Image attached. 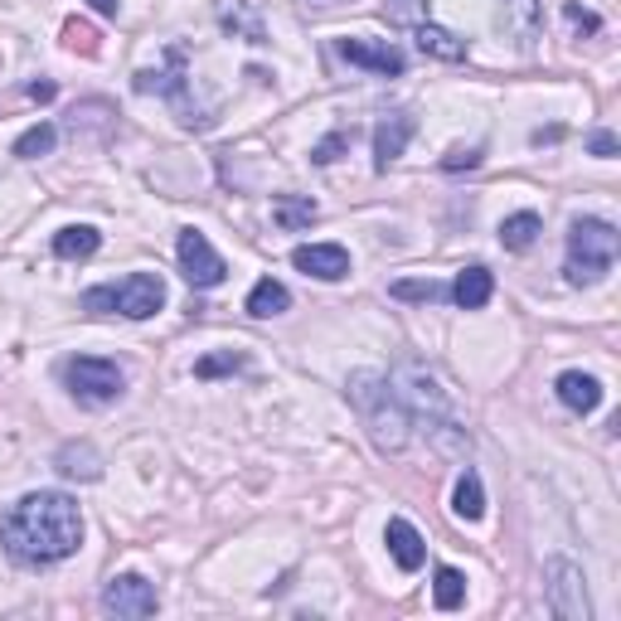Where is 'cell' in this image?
<instances>
[{"label":"cell","mask_w":621,"mask_h":621,"mask_svg":"<svg viewBox=\"0 0 621 621\" xmlns=\"http://www.w3.org/2000/svg\"><path fill=\"white\" fill-rule=\"evenodd\" d=\"M175 253H180V273H185V281H189L195 291H209V287H219V281L229 277L223 257L214 253V243H209L199 229H180Z\"/></svg>","instance_id":"30bf717a"},{"label":"cell","mask_w":621,"mask_h":621,"mask_svg":"<svg viewBox=\"0 0 621 621\" xmlns=\"http://www.w3.org/2000/svg\"><path fill=\"white\" fill-rule=\"evenodd\" d=\"M621 253V233L607 219H573L568 229V263H563V277L568 287H593L612 273Z\"/></svg>","instance_id":"5b68a950"},{"label":"cell","mask_w":621,"mask_h":621,"mask_svg":"<svg viewBox=\"0 0 621 621\" xmlns=\"http://www.w3.org/2000/svg\"><path fill=\"white\" fill-rule=\"evenodd\" d=\"M165 307V281L156 273H131L122 281H103V287H88L83 291V311L93 315H127V321H146Z\"/></svg>","instance_id":"8992f818"},{"label":"cell","mask_w":621,"mask_h":621,"mask_svg":"<svg viewBox=\"0 0 621 621\" xmlns=\"http://www.w3.org/2000/svg\"><path fill=\"white\" fill-rule=\"evenodd\" d=\"M273 219H277V229L297 233V229H311V223L321 219V209H315L311 195H277L273 199Z\"/></svg>","instance_id":"44dd1931"},{"label":"cell","mask_w":621,"mask_h":621,"mask_svg":"<svg viewBox=\"0 0 621 621\" xmlns=\"http://www.w3.org/2000/svg\"><path fill=\"white\" fill-rule=\"evenodd\" d=\"M131 88L146 97H165V103L175 107V117H180V127H189V131H205L214 127V112L195 97V78H189V59H185V49L180 44H171L165 49V69H141L137 78H131Z\"/></svg>","instance_id":"277c9868"},{"label":"cell","mask_w":621,"mask_h":621,"mask_svg":"<svg viewBox=\"0 0 621 621\" xmlns=\"http://www.w3.org/2000/svg\"><path fill=\"white\" fill-rule=\"evenodd\" d=\"M413 35H417V49H423V54H433V59H442V64L467 59V39H457V35H451V30L433 25V20H427V25H417Z\"/></svg>","instance_id":"ffe728a7"},{"label":"cell","mask_w":621,"mask_h":621,"mask_svg":"<svg viewBox=\"0 0 621 621\" xmlns=\"http://www.w3.org/2000/svg\"><path fill=\"white\" fill-rule=\"evenodd\" d=\"M447 297L457 301L461 311H481L485 301L495 297V277H491V267H481V263L461 267L457 281H451V287H447Z\"/></svg>","instance_id":"5bb4252c"},{"label":"cell","mask_w":621,"mask_h":621,"mask_svg":"<svg viewBox=\"0 0 621 621\" xmlns=\"http://www.w3.org/2000/svg\"><path fill=\"white\" fill-rule=\"evenodd\" d=\"M349 141H355V131H345V127H341V131H331V137H325V141L311 151V161H315V165H331V161L345 151Z\"/></svg>","instance_id":"1f68e13d"},{"label":"cell","mask_w":621,"mask_h":621,"mask_svg":"<svg viewBox=\"0 0 621 621\" xmlns=\"http://www.w3.org/2000/svg\"><path fill=\"white\" fill-rule=\"evenodd\" d=\"M97 248H103V233H97L93 223H69V229L54 233V253H59L64 263H83V257H93Z\"/></svg>","instance_id":"d6986e66"},{"label":"cell","mask_w":621,"mask_h":621,"mask_svg":"<svg viewBox=\"0 0 621 621\" xmlns=\"http://www.w3.org/2000/svg\"><path fill=\"white\" fill-rule=\"evenodd\" d=\"M54 141H59V131H54L49 122H39V127H30L25 137L15 141V156H25V161H39V156L54 151Z\"/></svg>","instance_id":"4316f807"},{"label":"cell","mask_w":621,"mask_h":621,"mask_svg":"<svg viewBox=\"0 0 621 621\" xmlns=\"http://www.w3.org/2000/svg\"><path fill=\"white\" fill-rule=\"evenodd\" d=\"M433 602L442 607V612H457V607L467 602V578H461L457 568H437V578H433Z\"/></svg>","instance_id":"484cf974"},{"label":"cell","mask_w":621,"mask_h":621,"mask_svg":"<svg viewBox=\"0 0 621 621\" xmlns=\"http://www.w3.org/2000/svg\"><path fill=\"white\" fill-rule=\"evenodd\" d=\"M291 263L315 281H345L349 277V253L341 243H301L297 253H291Z\"/></svg>","instance_id":"7c38bea8"},{"label":"cell","mask_w":621,"mask_h":621,"mask_svg":"<svg viewBox=\"0 0 621 621\" xmlns=\"http://www.w3.org/2000/svg\"><path fill=\"white\" fill-rule=\"evenodd\" d=\"M413 131H417L413 112H389V117H379V127H375V171H389V165L399 161Z\"/></svg>","instance_id":"4fadbf2b"},{"label":"cell","mask_w":621,"mask_h":621,"mask_svg":"<svg viewBox=\"0 0 621 621\" xmlns=\"http://www.w3.org/2000/svg\"><path fill=\"white\" fill-rule=\"evenodd\" d=\"M287 307H291V291L281 287L277 277H263L253 291H248V315H257V321H263V315H281Z\"/></svg>","instance_id":"603a6c76"},{"label":"cell","mask_w":621,"mask_h":621,"mask_svg":"<svg viewBox=\"0 0 621 621\" xmlns=\"http://www.w3.org/2000/svg\"><path fill=\"white\" fill-rule=\"evenodd\" d=\"M64 44L73 54H97V30L88 20H64Z\"/></svg>","instance_id":"4dcf8cb0"},{"label":"cell","mask_w":621,"mask_h":621,"mask_svg":"<svg viewBox=\"0 0 621 621\" xmlns=\"http://www.w3.org/2000/svg\"><path fill=\"white\" fill-rule=\"evenodd\" d=\"M248 355H239V349H219V355H205L195 365V379H219V375H233V369H243Z\"/></svg>","instance_id":"83f0119b"},{"label":"cell","mask_w":621,"mask_h":621,"mask_svg":"<svg viewBox=\"0 0 621 621\" xmlns=\"http://www.w3.org/2000/svg\"><path fill=\"white\" fill-rule=\"evenodd\" d=\"M544 597H549V612L559 621H587L593 607H587V587H583V568L573 559H553L544 563Z\"/></svg>","instance_id":"ba28073f"},{"label":"cell","mask_w":621,"mask_h":621,"mask_svg":"<svg viewBox=\"0 0 621 621\" xmlns=\"http://www.w3.org/2000/svg\"><path fill=\"white\" fill-rule=\"evenodd\" d=\"M156 607H161L156 583H146L141 573H117L103 587V612L117 621H146V617H156Z\"/></svg>","instance_id":"9c48e42d"},{"label":"cell","mask_w":621,"mask_h":621,"mask_svg":"<svg viewBox=\"0 0 621 621\" xmlns=\"http://www.w3.org/2000/svg\"><path fill=\"white\" fill-rule=\"evenodd\" d=\"M335 49H341V59L355 64V69H369L379 78H403V54L393 49V44H383V39L349 35V39H335Z\"/></svg>","instance_id":"8fae6325"},{"label":"cell","mask_w":621,"mask_h":621,"mask_svg":"<svg viewBox=\"0 0 621 621\" xmlns=\"http://www.w3.org/2000/svg\"><path fill=\"white\" fill-rule=\"evenodd\" d=\"M30 97H35V103H49V97H54V83H30Z\"/></svg>","instance_id":"d590c367"},{"label":"cell","mask_w":621,"mask_h":621,"mask_svg":"<svg viewBox=\"0 0 621 621\" xmlns=\"http://www.w3.org/2000/svg\"><path fill=\"white\" fill-rule=\"evenodd\" d=\"M345 393H349V403H355L359 423H365L369 442H375L383 457H399L413 437V423H409V409L399 403V393H393V383L375 375V369H359V375H349Z\"/></svg>","instance_id":"3957f363"},{"label":"cell","mask_w":621,"mask_h":621,"mask_svg":"<svg viewBox=\"0 0 621 621\" xmlns=\"http://www.w3.org/2000/svg\"><path fill=\"white\" fill-rule=\"evenodd\" d=\"M0 544L25 568H49L83 544V515L64 491H35L0 519Z\"/></svg>","instance_id":"6da1fadb"},{"label":"cell","mask_w":621,"mask_h":621,"mask_svg":"<svg viewBox=\"0 0 621 621\" xmlns=\"http://www.w3.org/2000/svg\"><path fill=\"white\" fill-rule=\"evenodd\" d=\"M563 15H568V25L583 30V35H597V30H602V20H597L593 10H583L578 0H568V5H563Z\"/></svg>","instance_id":"d6a6232c"},{"label":"cell","mask_w":621,"mask_h":621,"mask_svg":"<svg viewBox=\"0 0 621 621\" xmlns=\"http://www.w3.org/2000/svg\"><path fill=\"white\" fill-rule=\"evenodd\" d=\"M544 233V219L539 214H510V219L501 223V243L510 248V253H525V248H534V239Z\"/></svg>","instance_id":"cb8c5ba5"},{"label":"cell","mask_w":621,"mask_h":621,"mask_svg":"<svg viewBox=\"0 0 621 621\" xmlns=\"http://www.w3.org/2000/svg\"><path fill=\"white\" fill-rule=\"evenodd\" d=\"M539 25H544V10H539V0H505V30L515 35L519 49H534Z\"/></svg>","instance_id":"ac0fdd59"},{"label":"cell","mask_w":621,"mask_h":621,"mask_svg":"<svg viewBox=\"0 0 621 621\" xmlns=\"http://www.w3.org/2000/svg\"><path fill=\"white\" fill-rule=\"evenodd\" d=\"M389 297L393 301H442L447 287H442V281H433V277H427V281H393Z\"/></svg>","instance_id":"f1b7e54d"},{"label":"cell","mask_w":621,"mask_h":621,"mask_svg":"<svg viewBox=\"0 0 621 621\" xmlns=\"http://www.w3.org/2000/svg\"><path fill=\"white\" fill-rule=\"evenodd\" d=\"M451 510H457L461 519H481V515H485V491H481V476H476L471 467L457 476V491H451Z\"/></svg>","instance_id":"d4e9b609"},{"label":"cell","mask_w":621,"mask_h":621,"mask_svg":"<svg viewBox=\"0 0 621 621\" xmlns=\"http://www.w3.org/2000/svg\"><path fill=\"white\" fill-rule=\"evenodd\" d=\"M54 467H59L69 481H97L103 476V457H97L93 442H64L59 457H54Z\"/></svg>","instance_id":"e0dca14e"},{"label":"cell","mask_w":621,"mask_h":621,"mask_svg":"<svg viewBox=\"0 0 621 621\" xmlns=\"http://www.w3.org/2000/svg\"><path fill=\"white\" fill-rule=\"evenodd\" d=\"M393 393H399V403L409 409V423L423 427L427 437H433L437 451H451V457H467L471 451V433L467 423H461L457 403L447 399V389L437 383V375L423 365V359H399L393 365Z\"/></svg>","instance_id":"7a4b0ae2"},{"label":"cell","mask_w":621,"mask_h":621,"mask_svg":"<svg viewBox=\"0 0 621 621\" xmlns=\"http://www.w3.org/2000/svg\"><path fill=\"white\" fill-rule=\"evenodd\" d=\"M442 165H447V171H471V165H481V151H476V146H471V151H451Z\"/></svg>","instance_id":"836d02e7"},{"label":"cell","mask_w":621,"mask_h":621,"mask_svg":"<svg viewBox=\"0 0 621 621\" xmlns=\"http://www.w3.org/2000/svg\"><path fill=\"white\" fill-rule=\"evenodd\" d=\"M64 383H69V393L78 403H88V409H107V403L122 399V389H127V375H122L112 359H97V355H69L59 365Z\"/></svg>","instance_id":"52a82bcc"},{"label":"cell","mask_w":621,"mask_h":621,"mask_svg":"<svg viewBox=\"0 0 621 621\" xmlns=\"http://www.w3.org/2000/svg\"><path fill=\"white\" fill-rule=\"evenodd\" d=\"M88 5H93L97 15H117V10H122V0H88Z\"/></svg>","instance_id":"8d00e7d4"},{"label":"cell","mask_w":621,"mask_h":621,"mask_svg":"<svg viewBox=\"0 0 621 621\" xmlns=\"http://www.w3.org/2000/svg\"><path fill=\"white\" fill-rule=\"evenodd\" d=\"M383 15L389 25H427V0H383Z\"/></svg>","instance_id":"f546056e"},{"label":"cell","mask_w":621,"mask_h":621,"mask_svg":"<svg viewBox=\"0 0 621 621\" xmlns=\"http://www.w3.org/2000/svg\"><path fill=\"white\" fill-rule=\"evenodd\" d=\"M587 151H593V156H617V137H612V131H593Z\"/></svg>","instance_id":"e575fe53"},{"label":"cell","mask_w":621,"mask_h":621,"mask_svg":"<svg viewBox=\"0 0 621 621\" xmlns=\"http://www.w3.org/2000/svg\"><path fill=\"white\" fill-rule=\"evenodd\" d=\"M553 393H559V403H563V409H573V413H597V409H602V383H597L593 375H583V369L559 375Z\"/></svg>","instance_id":"2e32d148"},{"label":"cell","mask_w":621,"mask_h":621,"mask_svg":"<svg viewBox=\"0 0 621 621\" xmlns=\"http://www.w3.org/2000/svg\"><path fill=\"white\" fill-rule=\"evenodd\" d=\"M383 539H389V553H393V563H399L403 573H417L427 563V544H423V534H417L409 519L393 515L389 529H383Z\"/></svg>","instance_id":"9a60e30c"},{"label":"cell","mask_w":621,"mask_h":621,"mask_svg":"<svg viewBox=\"0 0 621 621\" xmlns=\"http://www.w3.org/2000/svg\"><path fill=\"white\" fill-rule=\"evenodd\" d=\"M219 20H223V30H229V35H243L248 44H267L263 20L253 15V5H248V0H223V5H219Z\"/></svg>","instance_id":"7402d4cb"}]
</instances>
